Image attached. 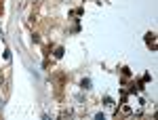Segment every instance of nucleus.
I'll return each mask as SVG.
<instances>
[{
  "instance_id": "obj_1",
  "label": "nucleus",
  "mask_w": 158,
  "mask_h": 120,
  "mask_svg": "<svg viewBox=\"0 0 158 120\" xmlns=\"http://www.w3.org/2000/svg\"><path fill=\"white\" fill-rule=\"evenodd\" d=\"M80 86H82V88H91V80H89V78H84V80L80 82Z\"/></svg>"
}]
</instances>
